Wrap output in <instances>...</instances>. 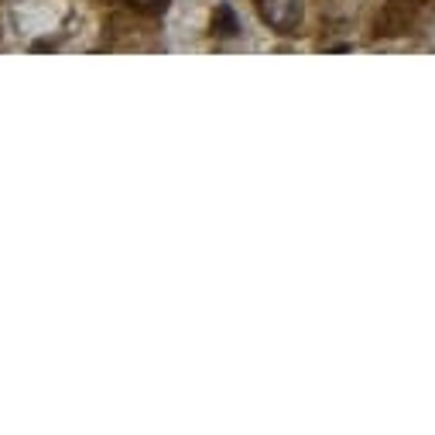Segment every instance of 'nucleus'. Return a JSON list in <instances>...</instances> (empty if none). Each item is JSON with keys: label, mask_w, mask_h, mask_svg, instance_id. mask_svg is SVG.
Wrapping results in <instances>:
<instances>
[{"label": "nucleus", "mask_w": 435, "mask_h": 435, "mask_svg": "<svg viewBox=\"0 0 435 435\" xmlns=\"http://www.w3.org/2000/svg\"><path fill=\"white\" fill-rule=\"evenodd\" d=\"M264 24H271L281 35H292L302 24V0H254Z\"/></svg>", "instance_id": "f257e3e1"}, {"label": "nucleus", "mask_w": 435, "mask_h": 435, "mask_svg": "<svg viewBox=\"0 0 435 435\" xmlns=\"http://www.w3.org/2000/svg\"><path fill=\"white\" fill-rule=\"evenodd\" d=\"M123 4H131L141 14H161V11L168 7V0H123Z\"/></svg>", "instance_id": "7ed1b4c3"}, {"label": "nucleus", "mask_w": 435, "mask_h": 435, "mask_svg": "<svg viewBox=\"0 0 435 435\" xmlns=\"http://www.w3.org/2000/svg\"><path fill=\"white\" fill-rule=\"evenodd\" d=\"M213 35H219V38H233L237 35V18H233L230 7H216V14H213Z\"/></svg>", "instance_id": "f03ea898"}]
</instances>
